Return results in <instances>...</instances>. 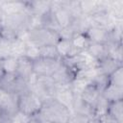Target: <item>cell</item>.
<instances>
[{"label":"cell","instance_id":"obj_1","mask_svg":"<svg viewBox=\"0 0 123 123\" xmlns=\"http://www.w3.org/2000/svg\"><path fill=\"white\" fill-rule=\"evenodd\" d=\"M71 111L61 104L55 98L48 99L43 102L42 108L38 113V117L53 123H68Z\"/></svg>","mask_w":123,"mask_h":123},{"label":"cell","instance_id":"obj_2","mask_svg":"<svg viewBox=\"0 0 123 123\" xmlns=\"http://www.w3.org/2000/svg\"><path fill=\"white\" fill-rule=\"evenodd\" d=\"M42 99L30 88L18 94L17 111L30 117L37 116L42 108Z\"/></svg>","mask_w":123,"mask_h":123},{"label":"cell","instance_id":"obj_3","mask_svg":"<svg viewBox=\"0 0 123 123\" xmlns=\"http://www.w3.org/2000/svg\"><path fill=\"white\" fill-rule=\"evenodd\" d=\"M28 38L37 46L42 47L47 45H56L61 37L58 31L40 26L28 30Z\"/></svg>","mask_w":123,"mask_h":123},{"label":"cell","instance_id":"obj_4","mask_svg":"<svg viewBox=\"0 0 123 123\" xmlns=\"http://www.w3.org/2000/svg\"><path fill=\"white\" fill-rule=\"evenodd\" d=\"M62 62L75 72V75L77 72L80 71L97 69L98 63V62L95 59H93L86 51L80 52L72 58L62 60Z\"/></svg>","mask_w":123,"mask_h":123},{"label":"cell","instance_id":"obj_5","mask_svg":"<svg viewBox=\"0 0 123 123\" xmlns=\"http://www.w3.org/2000/svg\"><path fill=\"white\" fill-rule=\"evenodd\" d=\"M62 60L38 58L33 61V70L37 77H51L62 64Z\"/></svg>","mask_w":123,"mask_h":123},{"label":"cell","instance_id":"obj_6","mask_svg":"<svg viewBox=\"0 0 123 123\" xmlns=\"http://www.w3.org/2000/svg\"><path fill=\"white\" fill-rule=\"evenodd\" d=\"M51 11L60 30L70 27L74 17L70 12L62 5V1H52Z\"/></svg>","mask_w":123,"mask_h":123},{"label":"cell","instance_id":"obj_7","mask_svg":"<svg viewBox=\"0 0 123 123\" xmlns=\"http://www.w3.org/2000/svg\"><path fill=\"white\" fill-rule=\"evenodd\" d=\"M18 94L0 86V108L6 116H12L17 111Z\"/></svg>","mask_w":123,"mask_h":123},{"label":"cell","instance_id":"obj_8","mask_svg":"<svg viewBox=\"0 0 123 123\" xmlns=\"http://www.w3.org/2000/svg\"><path fill=\"white\" fill-rule=\"evenodd\" d=\"M50 78L53 80L57 86H70V84L75 79V72L63 62H62L60 67L54 72V74Z\"/></svg>","mask_w":123,"mask_h":123},{"label":"cell","instance_id":"obj_9","mask_svg":"<svg viewBox=\"0 0 123 123\" xmlns=\"http://www.w3.org/2000/svg\"><path fill=\"white\" fill-rule=\"evenodd\" d=\"M86 34L91 42L103 43V44H108L110 42V31L102 27L91 25L86 30Z\"/></svg>","mask_w":123,"mask_h":123},{"label":"cell","instance_id":"obj_10","mask_svg":"<svg viewBox=\"0 0 123 123\" xmlns=\"http://www.w3.org/2000/svg\"><path fill=\"white\" fill-rule=\"evenodd\" d=\"M75 96L76 95L74 94L70 86H58L54 98L57 101H59L61 104L65 106L67 109L72 111Z\"/></svg>","mask_w":123,"mask_h":123},{"label":"cell","instance_id":"obj_11","mask_svg":"<svg viewBox=\"0 0 123 123\" xmlns=\"http://www.w3.org/2000/svg\"><path fill=\"white\" fill-rule=\"evenodd\" d=\"M15 75L24 80V81H29V79L34 75V70H33V61L21 56L18 58V63H17V69L15 72Z\"/></svg>","mask_w":123,"mask_h":123},{"label":"cell","instance_id":"obj_12","mask_svg":"<svg viewBox=\"0 0 123 123\" xmlns=\"http://www.w3.org/2000/svg\"><path fill=\"white\" fill-rule=\"evenodd\" d=\"M55 46H56L57 52H58L61 60H66V59L72 58L75 55H77L78 53H80L73 47L70 39L60 38Z\"/></svg>","mask_w":123,"mask_h":123},{"label":"cell","instance_id":"obj_13","mask_svg":"<svg viewBox=\"0 0 123 123\" xmlns=\"http://www.w3.org/2000/svg\"><path fill=\"white\" fill-rule=\"evenodd\" d=\"M0 6L5 15L29 11L27 1H0Z\"/></svg>","mask_w":123,"mask_h":123},{"label":"cell","instance_id":"obj_14","mask_svg":"<svg viewBox=\"0 0 123 123\" xmlns=\"http://www.w3.org/2000/svg\"><path fill=\"white\" fill-rule=\"evenodd\" d=\"M122 65H123V63H121L110 57H106V58L98 61L97 71L106 76H110L113 71H115L118 67H120Z\"/></svg>","mask_w":123,"mask_h":123},{"label":"cell","instance_id":"obj_15","mask_svg":"<svg viewBox=\"0 0 123 123\" xmlns=\"http://www.w3.org/2000/svg\"><path fill=\"white\" fill-rule=\"evenodd\" d=\"M100 95H101V91L94 85L89 83L83 89V91L81 92V94L79 96L84 102H86L87 105H89L93 109V106L95 105V103L98 100V98L100 97Z\"/></svg>","mask_w":123,"mask_h":123},{"label":"cell","instance_id":"obj_16","mask_svg":"<svg viewBox=\"0 0 123 123\" xmlns=\"http://www.w3.org/2000/svg\"><path fill=\"white\" fill-rule=\"evenodd\" d=\"M101 95L110 103L123 100V87L109 84L103 89V91L101 92Z\"/></svg>","mask_w":123,"mask_h":123},{"label":"cell","instance_id":"obj_17","mask_svg":"<svg viewBox=\"0 0 123 123\" xmlns=\"http://www.w3.org/2000/svg\"><path fill=\"white\" fill-rule=\"evenodd\" d=\"M93 59H95L97 62L108 57V44L103 43H96V42H90L89 46L86 50Z\"/></svg>","mask_w":123,"mask_h":123},{"label":"cell","instance_id":"obj_18","mask_svg":"<svg viewBox=\"0 0 123 123\" xmlns=\"http://www.w3.org/2000/svg\"><path fill=\"white\" fill-rule=\"evenodd\" d=\"M70 40H71V43H72L73 47L78 52L86 51L87 49V47L89 46L90 42H91L86 33H77V34H74Z\"/></svg>","mask_w":123,"mask_h":123},{"label":"cell","instance_id":"obj_19","mask_svg":"<svg viewBox=\"0 0 123 123\" xmlns=\"http://www.w3.org/2000/svg\"><path fill=\"white\" fill-rule=\"evenodd\" d=\"M107 114L112 117L117 123H123V100L111 102Z\"/></svg>","mask_w":123,"mask_h":123},{"label":"cell","instance_id":"obj_20","mask_svg":"<svg viewBox=\"0 0 123 123\" xmlns=\"http://www.w3.org/2000/svg\"><path fill=\"white\" fill-rule=\"evenodd\" d=\"M71 111L78 112V113H81V114H85V115L89 116V117H93L94 116L93 115V109H92V107H90L86 102H84L80 98V96H78V95L75 96Z\"/></svg>","mask_w":123,"mask_h":123},{"label":"cell","instance_id":"obj_21","mask_svg":"<svg viewBox=\"0 0 123 123\" xmlns=\"http://www.w3.org/2000/svg\"><path fill=\"white\" fill-rule=\"evenodd\" d=\"M18 58L14 56H8L2 59V66L5 74H15L17 69Z\"/></svg>","mask_w":123,"mask_h":123},{"label":"cell","instance_id":"obj_22","mask_svg":"<svg viewBox=\"0 0 123 123\" xmlns=\"http://www.w3.org/2000/svg\"><path fill=\"white\" fill-rule=\"evenodd\" d=\"M122 43H108V57L123 63Z\"/></svg>","mask_w":123,"mask_h":123},{"label":"cell","instance_id":"obj_23","mask_svg":"<svg viewBox=\"0 0 123 123\" xmlns=\"http://www.w3.org/2000/svg\"><path fill=\"white\" fill-rule=\"evenodd\" d=\"M110 102H108L102 95L98 98L96 101L95 105L93 106V115L95 117H101L108 112V108H109Z\"/></svg>","mask_w":123,"mask_h":123},{"label":"cell","instance_id":"obj_24","mask_svg":"<svg viewBox=\"0 0 123 123\" xmlns=\"http://www.w3.org/2000/svg\"><path fill=\"white\" fill-rule=\"evenodd\" d=\"M39 58L61 60L55 45H47V46L39 47Z\"/></svg>","mask_w":123,"mask_h":123},{"label":"cell","instance_id":"obj_25","mask_svg":"<svg viewBox=\"0 0 123 123\" xmlns=\"http://www.w3.org/2000/svg\"><path fill=\"white\" fill-rule=\"evenodd\" d=\"M24 57L35 61L39 58V47L31 42L30 40L26 41V46H25V51H24Z\"/></svg>","mask_w":123,"mask_h":123},{"label":"cell","instance_id":"obj_26","mask_svg":"<svg viewBox=\"0 0 123 123\" xmlns=\"http://www.w3.org/2000/svg\"><path fill=\"white\" fill-rule=\"evenodd\" d=\"M62 5L70 12V13L72 14V16L74 18L83 15L82 13V10H81V6H80V1H62Z\"/></svg>","mask_w":123,"mask_h":123},{"label":"cell","instance_id":"obj_27","mask_svg":"<svg viewBox=\"0 0 123 123\" xmlns=\"http://www.w3.org/2000/svg\"><path fill=\"white\" fill-rule=\"evenodd\" d=\"M109 84L123 87V65L118 67L109 76Z\"/></svg>","mask_w":123,"mask_h":123},{"label":"cell","instance_id":"obj_28","mask_svg":"<svg viewBox=\"0 0 123 123\" xmlns=\"http://www.w3.org/2000/svg\"><path fill=\"white\" fill-rule=\"evenodd\" d=\"M90 83L92 85H94L101 92L103 91V89L109 85V76H106L104 74H101V73H97L93 79L90 81Z\"/></svg>","mask_w":123,"mask_h":123},{"label":"cell","instance_id":"obj_29","mask_svg":"<svg viewBox=\"0 0 123 123\" xmlns=\"http://www.w3.org/2000/svg\"><path fill=\"white\" fill-rule=\"evenodd\" d=\"M12 42L10 40H7L0 37V59L6 58L11 55V48H12Z\"/></svg>","mask_w":123,"mask_h":123},{"label":"cell","instance_id":"obj_30","mask_svg":"<svg viewBox=\"0 0 123 123\" xmlns=\"http://www.w3.org/2000/svg\"><path fill=\"white\" fill-rule=\"evenodd\" d=\"M89 119H90L89 116L71 111V115H70L68 123H88Z\"/></svg>","mask_w":123,"mask_h":123},{"label":"cell","instance_id":"obj_31","mask_svg":"<svg viewBox=\"0 0 123 123\" xmlns=\"http://www.w3.org/2000/svg\"><path fill=\"white\" fill-rule=\"evenodd\" d=\"M29 118L30 116L17 111L12 116H10V123H27Z\"/></svg>","mask_w":123,"mask_h":123},{"label":"cell","instance_id":"obj_32","mask_svg":"<svg viewBox=\"0 0 123 123\" xmlns=\"http://www.w3.org/2000/svg\"><path fill=\"white\" fill-rule=\"evenodd\" d=\"M27 123H39V119L38 116H32L28 119Z\"/></svg>","mask_w":123,"mask_h":123},{"label":"cell","instance_id":"obj_33","mask_svg":"<svg viewBox=\"0 0 123 123\" xmlns=\"http://www.w3.org/2000/svg\"><path fill=\"white\" fill-rule=\"evenodd\" d=\"M88 123H101V121H100V118H99V117L93 116V117H90Z\"/></svg>","mask_w":123,"mask_h":123},{"label":"cell","instance_id":"obj_34","mask_svg":"<svg viewBox=\"0 0 123 123\" xmlns=\"http://www.w3.org/2000/svg\"><path fill=\"white\" fill-rule=\"evenodd\" d=\"M5 73H4V70H3V66H2V59H0V80L4 77Z\"/></svg>","mask_w":123,"mask_h":123},{"label":"cell","instance_id":"obj_35","mask_svg":"<svg viewBox=\"0 0 123 123\" xmlns=\"http://www.w3.org/2000/svg\"><path fill=\"white\" fill-rule=\"evenodd\" d=\"M4 16H5L4 12H3V10H2V8H1V6H0V26H1V25H2V23H3Z\"/></svg>","mask_w":123,"mask_h":123},{"label":"cell","instance_id":"obj_36","mask_svg":"<svg viewBox=\"0 0 123 123\" xmlns=\"http://www.w3.org/2000/svg\"><path fill=\"white\" fill-rule=\"evenodd\" d=\"M38 119H39V123H53V122H50L48 120H45V119H42V118H39V117H38Z\"/></svg>","mask_w":123,"mask_h":123},{"label":"cell","instance_id":"obj_37","mask_svg":"<svg viewBox=\"0 0 123 123\" xmlns=\"http://www.w3.org/2000/svg\"><path fill=\"white\" fill-rule=\"evenodd\" d=\"M3 116H4V112H3V111H2L1 108H0V118L3 117Z\"/></svg>","mask_w":123,"mask_h":123},{"label":"cell","instance_id":"obj_38","mask_svg":"<svg viewBox=\"0 0 123 123\" xmlns=\"http://www.w3.org/2000/svg\"><path fill=\"white\" fill-rule=\"evenodd\" d=\"M0 27H1V26H0ZM0 37H1V36H0Z\"/></svg>","mask_w":123,"mask_h":123}]
</instances>
